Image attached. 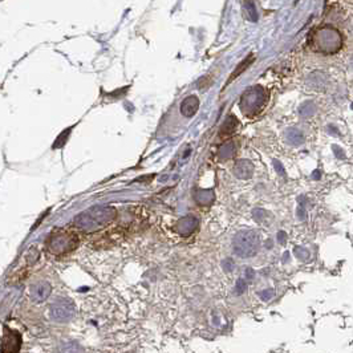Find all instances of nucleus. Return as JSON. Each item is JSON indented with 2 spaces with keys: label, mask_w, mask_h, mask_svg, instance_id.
Here are the masks:
<instances>
[{
  "label": "nucleus",
  "mask_w": 353,
  "mask_h": 353,
  "mask_svg": "<svg viewBox=\"0 0 353 353\" xmlns=\"http://www.w3.org/2000/svg\"><path fill=\"white\" fill-rule=\"evenodd\" d=\"M116 214L117 211L114 210L113 207L96 206L77 215L72 223L81 231L94 232L112 223V221L116 218Z\"/></svg>",
  "instance_id": "obj_1"
},
{
  "label": "nucleus",
  "mask_w": 353,
  "mask_h": 353,
  "mask_svg": "<svg viewBox=\"0 0 353 353\" xmlns=\"http://www.w3.org/2000/svg\"><path fill=\"white\" fill-rule=\"evenodd\" d=\"M261 248V235L255 230H240L232 239V251L236 257L251 258Z\"/></svg>",
  "instance_id": "obj_2"
},
{
  "label": "nucleus",
  "mask_w": 353,
  "mask_h": 353,
  "mask_svg": "<svg viewBox=\"0 0 353 353\" xmlns=\"http://www.w3.org/2000/svg\"><path fill=\"white\" fill-rule=\"evenodd\" d=\"M314 43L316 48L324 54H336L342 46V39L337 29L323 27L315 33Z\"/></svg>",
  "instance_id": "obj_3"
},
{
  "label": "nucleus",
  "mask_w": 353,
  "mask_h": 353,
  "mask_svg": "<svg viewBox=\"0 0 353 353\" xmlns=\"http://www.w3.org/2000/svg\"><path fill=\"white\" fill-rule=\"evenodd\" d=\"M77 244H79L77 236L65 231L54 234L46 242L48 251L54 255H64L67 253H71L77 247Z\"/></svg>",
  "instance_id": "obj_4"
},
{
  "label": "nucleus",
  "mask_w": 353,
  "mask_h": 353,
  "mask_svg": "<svg viewBox=\"0 0 353 353\" xmlns=\"http://www.w3.org/2000/svg\"><path fill=\"white\" fill-rule=\"evenodd\" d=\"M76 314L75 304L68 297H57L49 307L51 319L56 323H68Z\"/></svg>",
  "instance_id": "obj_5"
},
{
  "label": "nucleus",
  "mask_w": 353,
  "mask_h": 353,
  "mask_svg": "<svg viewBox=\"0 0 353 353\" xmlns=\"http://www.w3.org/2000/svg\"><path fill=\"white\" fill-rule=\"evenodd\" d=\"M22 346V337L16 331L4 328L2 337V353H19Z\"/></svg>",
  "instance_id": "obj_6"
},
{
  "label": "nucleus",
  "mask_w": 353,
  "mask_h": 353,
  "mask_svg": "<svg viewBox=\"0 0 353 353\" xmlns=\"http://www.w3.org/2000/svg\"><path fill=\"white\" fill-rule=\"evenodd\" d=\"M51 292H52V285L45 280H41V282H37L31 287L29 295H31L35 303H41V301L49 297Z\"/></svg>",
  "instance_id": "obj_7"
},
{
  "label": "nucleus",
  "mask_w": 353,
  "mask_h": 353,
  "mask_svg": "<svg viewBox=\"0 0 353 353\" xmlns=\"http://www.w3.org/2000/svg\"><path fill=\"white\" fill-rule=\"evenodd\" d=\"M196 227H198V219L194 217H185L178 222V232L183 236L193 234Z\"/></svg>",
  "instance_id": "obj_8"
},
{
  "label": "nucleus",
  "mask_w": 353,
  "mask_h": 353,
  "mask_svg": "<svg viewBox=\"0 0 353 353\" xmlns=\"http://www.w3.org/2000/svg\"><path fill=\"white\" fill-rule=\"evenodd\" d=\"M82 352H84V350H82L81 345L75 341L61 342L60 346H59L56 350V353H82Z\"/></svg>",
  "instance_id": "obj_9"
},
{
  "label": "nucleus",
  "mask_w": 353,
  "mask_h": 353,
  "mask_svg": "<svg viewBox=\"0 0 353 353\" xmlns=\"http://www.w3.org/2000/svg\"><path fill=\"white\" fill-rule=\"evenodd\" d=\"M254 60H255V56H254V55H250V56L247 57L246 60H243L242 63H240V64H239V67H238V68H236L235 71H234V75H232L231 77H230V80L236 79L238 76L242 75L243 72L246 71V69L248 68V67H250L251 64H253V61H254Z\"/></svg>",
  "instance_id": "obj_10"
},
{
  "label": "nucleus",
  "mask_w": 353,
  "mask_h": 353,
  "mask_svg": "<svg viewBox=\"0 0 353 353\" xmlns=\"http://www.w3.org/2000/svg\"><path fill=\"white\" fill-rule=\"evenodd\" d=\"M293 253H295V255H296L297 259H300V261H308L311 258V253L307 250V248H304V247H296L295 250H293Z\"/></svg>",
  "instance_id": "obj_11"
},
{
  "label": "nucleus",
  "mask_w": 353,
  "mask_h": 353,
  "mask_svg": "<svg viewBox=\"0 0 353 353\" xmlns=\"http://www.w3.org/2000/svg\"><path fill=\"white\" fill-rule=\"evenodd\" d=\"M300 112H301V114H304V117H311V116H314L315 112H316V107H315L312 103H307L301 108V111Z\"/></svg>",
  "instance_id": "obj_12"
},
{
  "label": "nucleus",
  "mask_w": 353,
  "mask_h": 353,
  "mask_svg": "<svg viewBox=\"0 0 353 353\" xmlns=\"http://www.w3.org/2000/svg\"><path fill=\"white\" fill-rule=\"evenodd\" d=\"M332 150H333V154H335V157L337 158V160H345V152H344L341 147L337 146V145H333Z\"/></svg>",
  "instance_id": "obj_13"
},
{
  "label": "nucleus",
  "mask_w": 353,
  "mask_h": 353,
  "mask_svg": "<svg viewBox=\"0 0 353 353\" xmlns=\"http://www.w3.org/2000/svg\"><path fill=\"white\" fill-rule=\"evenodd\" d=\"M297 217H299L300 219H306V210H304L303 206H300L299 209H297Z\"/></svg>",
  "instance_id": "obj_14"
},
{
  "label": "nucleus",
  "mask_w": 353,
  "mask_h": 353,
  "mask_svg": "<svg viewBox=\"0 0 353 353\" xmlns=\"http://www.w3.org/2000/svg\"><path fill=\"white\" fill-rule=\"evenodd\" d=\"M278 240L279 243H282V244H284L285 243V232L284 231H280L278 234Z\"/></svg>",
  "instance_id": "obj_15"
},
{
  "label": "nucleus",
  "mask_w": 353,
  "mask_h": 353,
  "mask_svg": "<svg viewBox=\"0 0 353 353\" xmlns=\"http://www.w3.org/2000/svg\"><path fill=\"white\" fill-rule=\"evenodd\" d=\"M328 132L331 133V134H339V130L336 129L335 125H328Z\"/></svg>",
  "instance_id": "obj_16"
},
{
  "label": "nucleus",
  "mask_w": 353,
  "mask_h": 353,
  "mask_svg": "<svg viewBox=\"0 0 353 353\" xmlns=\"http://www.w3.org/2000/svg\"><path fill=\"white\" fill-rule=\"evenodd\" d=\"M320 171H319V170H316V171H315V173H314V178L315 179H319V178H320Z\"/></svg>",
  "instance_id": "obj_17"
},
{
  "label": "nucleus",
  "mask_w": 353,
  "mask_h": 353,
  "mask_svg": "<svg viewBox=\"0 0 353 353\" xmlns=\"http://www.w3.org/2000/svg\"><path fill=\"white\" fill-rule=\"evenodd\" d=\"M352 109H353V104H352Z\"/></svg>",
  "instance_id": "obj_18"
}]
</instances>
